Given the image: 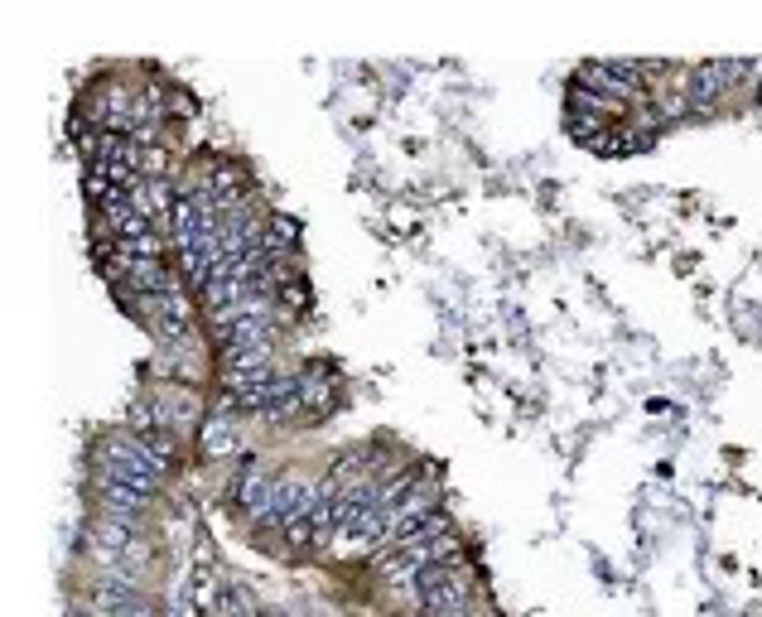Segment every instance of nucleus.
Here are the masks:
<instances>
[{"label":"nucleus","instance_id":"obj_1","mask_svg":"<svg viewBox=\"0 0 762 617\" xmlns=\"http://www.w3.org/2000/svg\"><path fill=\"white\" fill-rule=\"evenodd\" d=\"M410 598H415V608H425V613H444V608H459L473 598V574L463 569V564L444 560V564H430L415 584H410Z\"/></svg>","mask_w":762,"mask_h":617},{"label":"nucleus","instance_id":"obj_2","mask_svg":"<svg viewBox=\"0 0 762 617\" xmlns=\"http://www.w3.org/2000/svg\"><path fill=\"white\" fill-rule=\"evenodd\" d=\"M738 73H748L743 58H709V63H695L690 78H685V102H690V111H709L738 82Z\"/></svg>","mask_w":762,"mask_h":617},{"label":"nucleus","instance_id":"obj_3","mask_svg":"<svg viewBox=\"0 0 762 617\" xmlns=\"http://www.w3.org/2000/svg\"><path fill=\"white\" fill-rule=\"evenodd\" d=\"M131 545V521H116V516H102L92 531H87V550L97 555L102 564H116Z\"/></svg>","mask_w":762,"mask_h":617},{"label":"nucleus","instance_id":"obj_4","mask_svg":"<svg viewBox=\"0 0 762 617\" xmlns=\"http://www.w3.org/2000/svg\"><path fill=\"white\" fill-rule=\"evenodd\" d=\"M150 507V497L131 483H116L102 473V516H116V521H136L140 511Z\"/></svg>","mask_w":762,"mask_h":617},{"label":"nucleus","instance_id":"obj_5","mask_svg":"<svg viewBox=\"0 0 762 617\" xmlns=\"http://www.w3.org/2000/svg\"><path fill=\"white\" fill-rule=\"evenodd\" d=\"M198 444H203V454H208V458H237V454H242L237 425H232L227 415H208V420L198 425Z\"/></svg>","mask_w":762,"mask_h":617},{"label":"nucleus","instance_id":"obj_6","mask_svg":"<svg viewBox=\"0 0 762 617\" xmlns=\"http://www.w3.org/2000/svg\"><path fill=\"white\" fill-rule=\"evenodd\" d=\"M92 608L102 617H121V613H136L140 608V593L126 584V579H97L92 584Z\"/></svg>","mask_w":762,"mask_h":617},{"label":"nucleus","instance_id":"obj_7","mask_svg":"<svg viewBox=\"0 0 762 617\" xmlns=\"http://www.w3.org/2000/svg\"><path fill=\"white\" fill-rule=\"evenodd\" d=\"M213 598H218V584H213V574H208V569H198V574H193V603H189V608L208 613V608H213Z\"/></svg>","mask_w":762,"mask_h":617},{"label":"nucleus","instance_id":"obj_8","mask_svg":"<svg viewBox=\"0 0 762 617\" xmlns=\"http://www.w3.org/2000/svg\"><path fill=\"white\" fill-rule=\"evenodd\" d=\"M275 295H280V304H285V309H290V314H295V309H304V285L300 280H290V285H280V290H275Z\"/></svg>","mask_w":762,"mask_h":617},{"label":"nucleus","instance_id":"obj_9","mask_svg":"<svg viewBox=\"0 0 762 617\" xmlns=\"http://www.w3.org/2000/svg\"><path fill=\"white\" fill-rule=\"evenodd\" d=\"M430 617H492V613L478 608V603H459V608H444V613H430Z\"/></svg>","mask_w":762,"mask_h":617},{"label":"nucleus","instance_id":"obj_10","mask_svg":"<svg viewBox=\"0 0 762 617\" xmlns=\"http://www.w3.org/2000/svg\"><path fill=\"white\" fill-rule=\"evenodd\" d=\"M68 617H102L97 608H78V613H68Z\"/></svg>","mask_w":762,"mask_h":617},{"label":"nucleus","instance_id":"obj_11","mask_svg":"<svg viewBox=\"0 0 762 617\" xmlns=\"http://www.w3.org/2000/svg\"><path fill=\"white\" fill-rule=\"evenodd\" d=\"M179 617H203V613H198V608H184V613H179Z\"/></svg>","mask_w":762,"mask_h":617}]
</instances>
